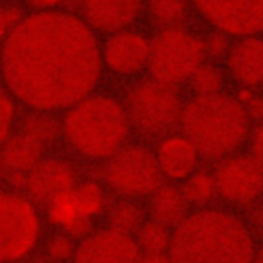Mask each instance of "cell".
I'll use <instances>...</instances> for the list:
<instances>
[{
    "label": "cell",
    "mask_w": 263,
    "mask_h": 263,
    "mask_svg": "<svg viewBox=\"0 0 263 263\" xmlns=\"http://www.w3.org/2000/svg\"><path fill=\"white\" fill-rule=\"evenodd\" d=\"M122 102L132 131L147 140L157 141L180 125L185 103L179 89L151 78L131 84Z\"/></svg>",
    "instance_id": "obj_5"
},
{
    "label": "cell",
    "mask_w": 263,
    "mask_h": 263,
    "mask_svg": "<svg viewBox=\"0 0 263 263\" xmlns=\"http://www.w3.org/2000/svg\"><path fill=\"white\" fill-rule=\"evenodd\" d=\"M218 197L235 206H250L263 196V165L249 153H237L216 163Z\"/></svg>",
    "instance_id": "obj_9"
},
{
    "label": "cell",
    "mask_w": 263,
    "mask_h": 263,
    "mask_svg": "<svg viewBox=\"0 0 263 263\" xmlns=\"http://www.w3.org/2000/svg\"><path fill=\"white\" fill-rule=\"evenodd\" d=\"M251 120L235 96L192 97L185 102L182 133L195 144L202 159L217 163L247 144Z\"/></svg>",
    "instance_id": "obj_4"
},
{
    "label": "cell",
    "mask_w": 263,
    "mask_h": 263,
    "mask_svg": "<svg viewBox=\"0 0 263 263\" xmlns=\"http://www.w3.org/2000/svg\"><path fill=\"white\" fill-rule=\"evenodd\" d=\"M171 229L148 219L133 236L142 255L168 253L171 245Z\"/></svg>",
    "instance_id": "obj_25"
},
{
    "label": "cell",
    "mask_w": 263,
    "mask_h": 263,
    "mask_svg": "<svg viewBox=\"0 0 263 263\" xmlns=\"http://www.w3.org/2000/svg\"><path fill=\"white\" fill-rule=\"evenodd\" d=\"M180 187L189 205L198 209L210 206L218 197L213 172L203 168H198L182 182Z\"/></svg>",
    "instance_id": "obj_24"
},
{
    "label": "cell",
    "mask_w": 263,
    "mask_h": 263,
    "mask_svg": "<svg viewBox=\"0 0 263 263\" xmlns=\"http://www.w3.org/2000/svg\"><path fill=\"white\" fill-rule=\"evenodd\" d=\"M164 179L183 182L198 170L202 159L197 147L183 133H172L159 141L154 150Z\"/></svg>",
    "instance_id": "obj_15"
},
{
    "label": "cell",
    "mask_w": 263,
    "mask_h": 263,
    "mask_svg": "<svg viewBox=\"0 0 263 263\" xmlns=\"http://www.w3.org/2000/svg\"><path fill=\"white\" fill-rule=\"evenodd\" d=\"M74 192L82 216L95 222L105 217L112 201L103 184L94 180L82 181L74 186Z\"/></svg>",
    "instance_id": "obj_21"
},
{
    "label": "cell",
    "mask_w": 263,
    "mask_h": 263,
    "mask_svg": "<svg viewBox=\"0 0 263 263\" xmlns=\"http://www.w3.org/2000/svg\"><path fill=\"white\" fill-rule=\"evenodd\" d=\"M23 18L22 12L19 8L14 6H6L3 8L1 12V32L3 37H6L12 32Z\"/></svg>",
    "instance_id": "obj_32"
},
{
    "label": "cell",
    "mask_w": 263,
    "mask_h": 263,
    "mask_svg": "<svg viewBox=\"0 0 263 263\" xmlns=\"http://www.w3.org/2000/svg\"><path fill=\"white\" fill-rule=\"evenodd\" d=\"M253 263H263V243L258 247Z\"/></svg>",
    "instance_id": "obj_36"
},
{
    "label": "cell",
    "mask_w": 263,
    "mask_h": 263,
    "mask_svg": "<svg viewBox=\"0 0 263 263\" xmlns=\"http://www.w3.org/2000/svg\"><path fill=\"white\" fill-rule=\"evenodd\" d=\"M80 6L85 23L91 29L114 33L135 21L143 0H81Z\"/></svg>",
    "instance_id": "obj_17"
},
{
    "label": "cell",
    "mask_w": 263,
    "mask_h": 263,
    "mask_svg": "<svg viewBox=\"0 0 263 263\" xmlns=\"http://www.w3.org/2000/svg\"><path fill=\"white\" fill-rule=\"evenodd\" d=\"M63 0H29V4L40 11L49 10V8L62 3Z\"/></svg>",
    "instance_id": "obj_34"
},
{
    "label": "cell",
    "mask_w": 263,
    "mask_h": 263,
    "mask_svg": "<svg viewBox=\"0 0 263 263\" xmlns=\"http://www.w3.org/2000/svg\"><path fill=\"white\" fill-rule=\"evenodd\" d=\"M235 97L242 105L251 121H263V94L258 89L239 88Z\"/></svg>",
    "instance_id": "obj_29"
},
{
    "label": "cell",
    "mask_w": 263,
    "mask_h": 263,
    "mask_svg": "<svg viewBox=\"0 0 263 263\" xmlns=\"http://www.w3.org/2000/svg\"><path fill=\"white\" fill-rule=\"evenodd\" d=\"M247 143L248 153L263 165V121L252 127Z\"/></svg>",
    "instance_id": "obj_31"
},
{
    "label": "cell",
    "mask_w": 263,
    "mask_h": 263,
    "mask_svg": "<svg viewBox=\"0 0 263 263\" xmlns=\"http://www.w3.org/2000/svg\"><path fill=\"white\" fill-rule=\"evenodd\" d=\"M78 173L72 162L61 156H44L28 173L25 194L39 206L78 183Z\"/></svg>",
    "instance_id": "obj_13"
},
{
    "label": "cell",
    "mask_w": 263,
    "mask_h": 263,
    "mask_svg": "<svg viewBox=\"0 0 263 263\" xmlns=\"http://www.w3.org/2000/svg\"><path fill=\"white\" fill-rule=\"evenodd\" d=\"M16 103L17 100L6 89H3L2 90L0 101V132L2 142H4L13 133L14 126L16 123L18 116Z\"/></svg>",
    "instance_id": "obj_28"
},
{
    "label": "cell",
    "mask_w": 263,
    "mask_h": 263,
    "mask_svg": "<svg viewBox=\"0 0 263 263\" xmlns=\"http://www.w3.org/2000/svg\"><path fill=\"white\" fill-rule=\"evenodd\" d=\"M228 35L225 32L218 30V32L210 34L203 40L205 58L210 59L211 62L214 63L226 58L232 47Z\"/></svg>",
    "instance_id": "obj_30"
},
{
    "label": "cell",
    "mask_w": 263,
    "mask_h": 263,
    "mask_svg": "<svg viewBox=\"0 0 263 263\" xmlns=\"http://www.w3.org/2000/svg\"><path fill=\"white\" fill-rule=\"evenodd\" d=\"M217 30L242 37L263 32V0H191Z\"/></svg>",
    "instance_id": "obj_10"
},
{
    "label": "cell",
    "mask_w": 263,
    "mask_h": 263,
    "mask_svg": "<svg viewBox=\"0 0 263 263\" xmlns=\"http://www.w3.org/2000/svg\"><path fill=\"white\" fill-rule=\"evenodd\" d=\"M44 217L25 193L6 190L0 198V260L24 263L44 239Z\"/></svg>",
    "instance_id": "obj_6"
},
{
    "label": "cell",
    "mask_w": 263,
    "mask_h": 263,
    "mask_svg": "<svg viewBox=\"0 0 263 263\" xmlns=\"http://www.w3.org/2000/svg\"><path fill=\"white\" fill-rule=\"evenodd\" d=\"M149 57L150 42L125 29L112 33L101 49L103 67L123 79L137 77L148 69Z\"/></svg>",
    "instance_id": "obj_12"
},
{
    "label": "cell",
    "mask_w": 263,
    "mask_h": 263,
    "mask_svg": "<svg viewBox=\"0 0 263 263\" xmlns=\"http://www.w3.org/2000/svg\"><path fill=\"white\" fill-rule=\"evenodd\" d=\"M148 217L146 207L137 199L118 198L105 215L106 227L124 234L134 236Z\"/></svg>",
    "instance_id": "obj_20"
},
{
    "label": "cell",
    "mask_w": 263,
    "mask_h": 263,
    "mask_svg": "<svg viewBox=\"0 0 263 263\" xmlns=\"http://www.w3.org/2000/svg\"><path fill=\"white\" fill-rule=\"evenodd\" d=\"M205 58L203 40L180 26L165 28L150 42L148 70L152 80L179 89Z\"/></svg>",
    "instance_id": "obj_7"
},
{
    "label": "cell",
    "mask_w": 263,
    "mask_h": 263,
    "mask_svg": "<svg viewBox=\"0 0 263 263\" xmlns=\"http://www.w3.org/2000/svg\"><path fill=\"white\" fill-rule=\"evenodd\" d=\"M103 68L91 28L66 12L32 14L3 42L4 89L31 110L65 112L95 92Z\"/></svg>",
    "instance_id": "obj_1"
},
{
    "label": "cell",
    "mask_w": 263,
    "mask_h": 263,
    "mask_svg": "<svg viewBox=\"0 0 263 263\" xmlns=\"http://www.w3.org/2000/svg\"><path fill=\"white\" fill-rule=\"evenodd\" d=\"M131 123L123 102L94 92L65 111L62 138L77 156L106 161L128 143Z\"/></svg>",
    "instance_id": "obj_3"
},
{
    "label": "cell",
    "mask_w": 263,
    "mask_h": 263,
    "mask_svg": "<svg viewBox=\"0 0 263 263\" xmlns=\"http://www.w3.org/2000/svg\"><path fill=\"white\" fill-rule=\"evenodd\" d=\"M74 188L57 195L47 202L43 207V215L46 223L54 230L65 232L80 242L96 230V222L82 216Z\"/></svg>",
    "instance_id": "obj_18"
},
{
    "label": "cell",
    "mask_w": 263,
    "mask_h": 263,
    "mask_svg": "<svg viewBox=\"0 0 263 263\" xmlns=\"http://www.w3.org/2000/svg\"><path fill=\"white\" fill-rule=\"evenodd\" d=\"M142 256L132 236L105 227L78 242L71 263H142Z\"/></svg>",
    "instance_id": "obj_11"
},
{
    "label": "cell",
    "mask_w": 263,
    "mask_h": 263,
    "mask_svg": "<svg viewBox=\"0 0 263 263\" xmlns=\"http://www.w3.org/2000/svg\"><path fill=\"white\" fill-rule=\"evenodd\" d=\"M191 4V0H147L151 18L163 29L180 26Z\"/></svg>",
    "instance_id": "obj_26"
},
{
    "label": "cell",
    "mask_w": 263,
    "mask_h": 263,
    "mask_svg": "<svg viewBox=\"0 0 263 263\" xmlns=\"http://www.w3.org/2000/svg\"><path fill=\"white\" fill-rule=\"evenodd\" d=\"M105 162L103 185L118 198L141 200L163 183L155 153L144 144L128 142Z\"/></svg>",
    "instance_id": "obj_8"
},
{
    "label": "cell",
    "mask_w": 263,
    "mask_h": 263,
    "mask_svg": "<svg viewBox=\"0 0 263 263\" xmlns=\"http://www.w3.org/2000/svg\"><path fill=\"white\" fill-rule=\"evenodd\" d=\"M24 263H54L52 261H51L49 258L46 257L43 253L42 254H37L36 253L35 255L29 258L28 260H26Z\"/></svg>",
    "instance_id": "obj_35"
},
{
    "label": "cell",
    "mask_w": 263,
    "mask_h": 263,
    "mask_svg": "<svg viewBox=\"0 0 263 263\" xmlns=\"http://www.w3.org/2000/svg\"><path fill=\"white\" fill-rule=\"evenodd\" d=\"M148 199L146 206L149 219L174 230L189 214L191 205L181 187L162 183Z\"/></svg>",
    "instance_id": "obj_19"
},
{
    "label": "cell",
    "mask_w": 263,
    "mask_h": 263,
    "mask_svg": "<svg viewBox=\"0 0 263 263\" xmlns=\"http://www.w3.org/2000/svg\"><path fill=\"white\" fill-rule=\"evenodd\" d=\"M230 80L225 69L214 62H204L191 76L188 83L192 97H212L225 92Z\"/></svg>",
    "instance_id": "obj_22"
},
{
    "label": "cell",
    "mask_w": 263,
    "mask_h": 263,
    "mask_svg": "<svg viewBox=\"0 0 263 263\" xmlns=\"http://www.w3.org/2000/svg\"><path fill=\"white\" fill-rule=\"evenodd\" d=\"M256 247L250 227L225 209H198L172 230L171 263H253Z\"/></svg>",
    "instance_id": "obj_2"
},
{
    "label": "cell",
    "mask_w": 263,
    "mask_h": 263,
    "mask_svg": "<svg viewBox=\"0 0 263 263\" xmlns=\"http://www.w3.org/2000/svg\"><path fill=\"white\" fill-rule=\"evenodd\" d=\"M225 61L229 78L238 87H263V39L242 37L232 46Z\"/></svg>",
    "instance_id": "obj_16"
},
{
    "label": "cell",
    "mask_w": 263,
    "mask_h": 263,
    "mask_svg": "<svg viewBox=\"0 0 263 263\" xmlns=\"http://www.w3.org/2000/svg\"><path fill=\"white\" fill-rule=\"evenodd\" d=\"M31 111L20 120L19 129L32 136L48 150L62 137L61 122L56 120L52 114Z\"/></svg>",
    "instance_id": "obj_23"
},
{
    "label": "cell",
    "mask_w": 263,
    "mask_h": 263,
    "mask_svg": "<svg viewBox=\"0 0 263 263\" xmlns=\"http://www.w3.org/2000/svg\"><path fill=\"white\" fill-rule=\"evenodd\" d=\"M78 242L68 233L54 230L43 239V253L54 263H71Z\"/></svg>",
    "instance_id": "obj_27"
},
{
    "label": "cell",
    "mask_w": 263,
    "mask_h": 263,
    "mask_svg": "<svg viewBox=\"0 0 263 263\" xmlns=\"http://www.w3.org/2000/svg\"><path fill=\"white\" fill-rule=\"evenodd\" d=\"M46 148L27 133L18 129L3 142L2 173L8 190L24 189L28 173L44 158Z\"/></svg>",
    "instance_id": "obj_14"
},
{
    "label": "cell",
    "mask_w": 263,
    "mask_h": 263,
    "mask_svg": "<svg viewBox=\"0 0 263 263\" xmlns=\"http://www.w3.org/2000/svg\"><path fill=\"white\" fill-rule=\"evenodd\" d=\"M142 263H171L168 253L143 255Z\"/></svg>",
    "instance_id": "obj_33"
}]
</instances>
